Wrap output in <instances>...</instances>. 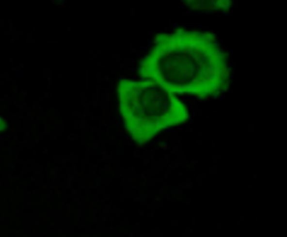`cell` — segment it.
I'll return each instance as SVG.
<instances>
[{"mask_svg": "<svg viewBox=\"0 0 287 237\" xmlns=\"http://www.w3.org/2000/svg\"><path fill=\"white\" fill-rule=\"evenodd\" d=\"M120 111L132 131H156L178 122L180 107L172 92L154 80L122 81Z\"/></svg>", "mask_w": 287, "mask_h": 237, "instance_id": "obj_1", "label": "cell"}]
</instances>
